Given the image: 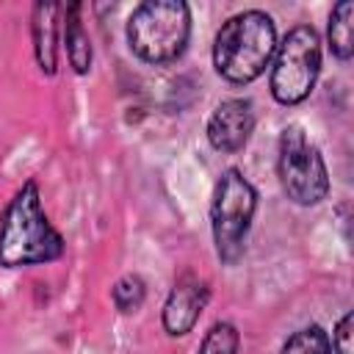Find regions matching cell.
<instances>
[{
	"label": "cell",
	"mask_w": 354,
	"mask_h": 354,
	"mask_svg": "<svg viewBox=\"0 0 354 354\" xmlns=\"http://www.w3.org/2000/svg\"><path fill=\"white\" fill-rule=\"evenodd\" d=\"M64 254V238L41 207L36 180H28L0 216V266H44Z\"/></svg>",
	"instance_id": "6da1fadb"
},
{
	"label": "cell",
	"mask_w": 354,
	"mask_h": 354,
	"mask_svg": "<svg viewBox=\"0 0 354 354\" xmlns=\"http://www.w3.org/2000/svg\"><path fill=\"white\" fill-rule=\"evenodd\" d=\"M274 50H277L274 19L260 8H249L232 14L218 28L213 41V66L230 83L238 86L252 83L266 72Z\"/></svg>",
	"instance_id": "7a4b0ae2"
},
{
	"label": "cell",
	"mask_w": 354,
	"mask_h": 354,
	"mask_svg": "<svg viewBox=\"0 0 354 354\" xmlns=\"http://www.w3.org/2000/svg\"><path fill=\"white\" fill-rule=\"evenodd\" d=\"M191 36V8L183 0H147L127 19V44L147 64H169L183 55Z\"/></svg>",
	"instance_id": "3957f363"
},
{
	"label": "cell",
	"mask_w": 354,
	"mask_h": 354,
	"mask_svg": "<svg viewBox=\"0 0 354 354\" xmlns=\"http://www.w3.org/2000/svg\"><path fill=\"white\" fill-rule=\"evenodd\" d=\"M254 210H257V191L243 177V171L238 169L221 171L210 199V230H213L216 254L224 266L241 260Z\"/></svg>",
	"instance_id": "277c9868"
},
{
	"label": "cell",
	"mask_w": 354,
	"mask_h": 354,
	"mask_svg": "<svg viewBox=\"0 0 354 354\" xmlns=\"http://www.w3.org/2000/svg\"><path fill=\"white\" fill-rule=\"evenodd\" d=\"M271 97L279 105H296L310 97L321 72V39L313 25H296L274 50Z\"/></svg>",
	"instance_id": "5b68a950"
},
{
	"label": "cell",
	"mask_w": 354,
	"mask_h": 354,
	"mask_svg": "<svg viewBox=\"0 0 354 354\" xmlns=\"http://www.w3.org/2000/svg\"><path fill=\"white\" fill-rule=\"evenodd\" d=\"M277 174L282 191L290 202L310 207L326 199L329 194V174L318 147L304 136L299 124H290L279 136V155H277Z\"/></svg>",
	"instance_id": "8992f818"
},
{
	"label": "cell",
	"mask_w": 354,
	"mask_h": 354,
	"mask_svg": "<svg viewBox=\"0 0 354 354\" xmlns=\"http://www.w3.org/2000/svg\"><path fill=\"white\" fill-rule=\"evenodd\" d=\"M254 130V108L246 97H230L216 105L207 119V141L216 152L232 155L246 147Z\"/></svg>",
	"instance_id": "52a82bcc"
},
{
	"label": "cell",
	"mask_w": 354,
	"mask_h": 354,
	"mask_svg": "<svg viewBox=\"0 0 354 354\" xmlns=\"http://www.w3.org/2000/svg\"><path fill=\"white\" fill-rule=\"evenodd\" d=\"M207 301H210V288H207V282H205L202 277L191 274V271L183 274V277L174 282V288L169 290V299H166V304H163V329H166L171 337L188 335V332L196 326L199 315L205 313Z\"/></svg>",
	"instance_id": "ba28073f"
},
{
	"label": "cell",
	"mask_w": 354,
	"mask_h": 354,
	"mask_svg": "<svg viewBox=\"0 0 354 354\" xmlns=\"http://www.w3.org/2000/svg\"><path fill=\"white\" fill-rule=\"evenodd\" d=\"M64 14V6L58 3H36L30 17V36H33V53L36 64L44 75H55L58 69V17Z\"/></svg>",
	"instance_id": "9c48e42d"
},
{
	"label": "cell",
	"mask_w": 354,
	"mask_h": 354,
	"mask_svg": "<svg viewBox=\"0 0 354 354\" xmlns=\"http://www.w3.org/2000/svg\"><path fill=\"white\" fill-rule=\"evenodd\" d=\"M80 3L64 6V41H66V58L77 75H86L91 69V39L80 22Z\"/></svg>",
	"instance_id": "30bf717a"
},
{
	"label": "cell",
	"mask_w": 354,
	"mask_h": 354,
	"mask_svg": "<svg viewBox=\"0 0 354 354\" xmlns=\"http://www.w3.org/2000/svg\"><path fill=\"white\" fill-rule=\"evenodd\" d=\"M354 3L351 0H340L332 14H329V50L335 58L348 61L354 55Z\"/></svg>",
	"instance_id": "8fae6325"
},
{
	"label": "cell",
	"mask_w": 354,
	"mask_h": 354,
	"mask_svg": "<svg viewBox=\"0 0 354 354\" xmlns=\"http://www.w3.org/2000/svg\"><path fill=\"white\" fill-rule=\"evenodd\" d=\"M279 354H332V340L318 324H310L293 332Z\"/></svg>",
	"instance_id": "7c38bea8"
},
{
	"label": "cell",
	"mask_w": 354,
	"mask_h": 354,
	"mask_svg": "<svg viewBox=\"0 0 354 354\" xmlns=\"http://www.w3.org/2000/svg\"><path fill=\"white\" fill-rule=\"evenodd\" d=\"M241 348V335L230 321H216L199 346V354H238Z\"/></svg>",
	"instance_id": "4fadbf2b"
},
{
	"label": "cell",
	"mask_w": 354,
	"mask_h": 354,
	"mask_svg": "<svg viewBox=\"0 0 354 354\" xmlns=\"http://www.w3.org/2000/svg\"><path fill=\"white\" fill-rule=\"evenodd\" d=\"M111 299H113V307L119 313H136L147 299V285L138 274H124L111 288Z\"/></svg>",
	"instance_id": "5bb4252c"
},
{
	"label": "cell",
	"mask_w": 354,
	"mask_h": 354,
	"mask_svg": "<svg viewBox=\"0 0 354 354\" xmlns=\"http://www.w3.org/2000/svg\"><path fill=\"white\" fill-rule=\"evenodd\" d=\"M351 335H354V315L346 313V315L337 321L335 332H332V351H335V354H354V348H351Z\"/></svg>",
	"instance_id": "9a60e30c"
}]
</instances>
